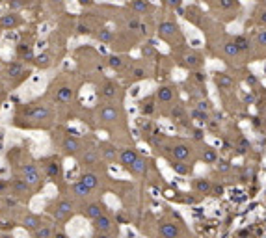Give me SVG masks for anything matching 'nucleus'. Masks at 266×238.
<instances>
[{"label":"nucleus","instance_id":"nucleus-1","mask_svg":"<svg viewBox=\"0 0 266 238\" xmlns=\"http://www.w3.org/2000/svg\"><path fill=\"white\" fill-rule=\"evenodd\" d=\"M52 119V108L43 103H28L19 108L13 125L22 129H32V127H43Z\"/></svg>","mask_w":266,"mask_h":238},{"label":"nucleus","instance_id":"nucleus-2","mask_svg":"<svg viewBox=\"0 0 266 238\" xmlns=\"http://www.w3.org/2000/svg\"><path fill=\"white\" fill-rule=\"evenodd\" d=\"M45 212L52 218V222L66 223L75 216V203H73L71 199H67V197H62V199L49 203L47 209H45Z\"/></svg>","mask_w":266,"mask_h":238},{"label":"nucleus","instance_id":"nucleus-3","mask_svg":"<svg viewBox=\"0 0 266 238\" xmlns=\"http://www.w3.org/2000/svg\"><path fill=\"white\" fill-rule=\"evenodd\" d=\"M10 183H11V194L15 195V197H19V199L22 201V205L30 203V199H32V195L36 190H34L21 175H15L13 178H10Z\"/></svg>","mask_w":266,"mask_h":238},{"label":"nucleus","instance_id":"nucleus-4","mask_svg":"<svg viewBox=\"0 0 266 238\" xmlns=\"http://www.w3.org/2000/svg\"><path fill=\"white\" fill-rule=\"evenodd\" d=\"M19 175H21L24 181H26L30 186H32L36 192H38L41 186H43V178H41V173H39L38 164L34 162H24L19 169Z\"/></svg>","mask_w":266,"mask_h":238},{"label":"nucleus","instance_id":"nucleus-5","mask_svg":"<svg viewBox=\"0 0 266 238\" xmlns=\"http://www.w3.org/2000/svg\"><path fill=\"white\" fill-rule=\"evenodd\" d=\"M6 75H8L13 86H19L24 78H28L30 69H26L22 62H10V64H6Z\"/></svg>","mask_w":266,"mask_h":238},{"label":"nucleus","instance_id":"nucleus-6","mask_svg":"<svg viewBox=\"0 0 266 238\" xmlns=\"http://www.w3.org/2000/svg\"><path fill=\"white\" fill-rule=\"evenodd\" d=\"M121 117V108L115 103H104L103 106H99L97 119L101 123H115Z\"/></svg>","mask_w":266,"mask_h":238},{"label":"nucleus","instance_id":"nucleus-7","mask_svg":"<svg viewBox=\"0 0 266 238\" xmlns=\"http://www.w3.org/2000/svg\"><path fill=\"white\" fill-rule=\"evenodd\" d=\"M43 169H45V175L49 181L56 183L60 181L62 175H64V169H62V160L58 157H50V158H45L43 160Z\"/></svg>","mask_w":266,"mask_h":238},{"label":"nucleus","instance_id":"nucleus-8","mask_svg":"<svg viewBox=\"0 0 266 238\" xmlns=\"http://www.w3.org/2000/svg\"><path fill=\"white\" fill-rule=\"evenodd\" d=\"M43 218L39 216V214H34V212H24L21 218H19V227L28 231V233H32L36 231L38 227L43 225Z\"/></svg>","mask_w":266,"mask_h":238},{"label":"nucleus","instance_id":"nucleus-9","mask_svg":"<svg viewBox=\"0 0 266 238\" xmlns=\"http://www.w3.org/2000/svg\"><path fill=\"white\" fill-rule=\"evenodd\" d=\"M106 205L101 203V201H92V203H84L82 205V216L87 218V220H97L99 216L106 214Z\"/></svg>","mask_w":266,"mask_h":238},{"label":"nucleus","instance_id":"nucleus-10","mask_svg":"<svg viewBox=\"0 0 266 238\" xmlns=\"http://www.w3.org/2000/svg\"><path fill=\"white\" fill-rule=\"evenodd\" d=\"M21 205H22V201L19 199V197H15L13 194L4 195V197H0V214L11 218V212L19 211V206Z\"/></svg>","mask_w":266,"mask_h":238},{"label":"nucleus","instance_id":"nucleus-11","mask_svg":"<svg viewBox=\"0 0 266 238\" xmlns=\"http://www.w3.org/2000/svg\"><path fill=\"white\" fill-rule=\"evenodd\" d=\"M62 149H64V155L67 157H76V155H80L84 151V147H82V141L76 138V136H71L67 134L62 141Z\"/></svg>","mask_w":266,"mask_h":238},{"label":"nucleus","instance_id":"nucleus-12","mask_svg":"<svg viewBox=\"0 0 266 238\" xmlns=\"http://www.w3.org/2000/svg\"><path fill=\"white\" fill-rule=\"evenodd\" d=\"M97 164H101V153H99V149L97 147H86L82 151L80 166H84V168H95Z\"/></svg>","mask_w":266,"mask_h":238},{"label":"nucleus","instance_id":"nucleus-13","mask_svg":"<svg viewBox=\"0 0 266 238\" xmlns=\"http://www.w3.org/2000/svg\"><path fill=\"white\" fill-rule=\"evenodd\" d=\"M114 227H115V223L108 212L103 214V216H99L97 220H93V229H95V233H112Z\"/></svg>","mask_w":266,"mask_h":238},{"label":"nucleus","instance_id":"nucleus-14","mask_svg":"<svg viewBox=\"0 0 266 238\" xmlns=\"http://www.w3.org/2000/svg\"><path fill=\"white\" fill-rule=\"evenodd\" d=\"M73 97H75V90L71 86H67V84H64V86H60L56 90L54 103L58 104V106H64V104H69L71 101H73Z\"/></svg>","mask_w":266,"mask_h":238},{"label":"nucleus","instance_id":"nucleus-15","mask_svg":"<svg viewBox=\"0 0 266 238\" xmlns=\"http://www.w3.org/2000/svg\"><path fill=\"white\" fill-rule=\"evenodd\" d=\"M69 194H71V197H73V199L84 201V199H87V197L93 194V190L90 188V186H86V184L82 183V181H76V183L71 186Z\"/></svg>","mask_w":266,"mask_h":238},{"label":"nucleus","instance_id":"nucleus-16","mask_svg":"<svg viewBox=\"0 0 266 238\" xmlns=\"http://www.w3.org/2000/svg\"><path fill=\"white\" fill-rule=\"evenodd\" d=\"M120 164L123 166L125 169H131L132 168V164L140 158V155L136 153V149H132V147H125V149H121L120 151Z\"/></svg>","mask_w":266,"mask_h":238},{"label":"nucleus","instance_id":"nucleus-17","mask_svg":"<svg viewBox=\"0 0 266 238\" xmlns=\"http://www.w3.org/2000/svg\"><path fill=\"white\" fill-rule=\"evenodd\" d=\"M117 93H120V86L112 80L104 82L103 86L99 87V97L106 99V101H114V99L117 97Z\"/></svg>","mask_w":266,"mask_h":238},{"label":"nucleus","instance_id":"nucleus-18","mask_svg":"<svg viewBox=\"0 0 266 238\" xmlns=\"http://www.w3.org/2000/svg\"><path fill=\"white\" fill-rule=\"evenodd\" d=\"M78 181H82V183L86 184V186H90V188L95 192V190L101 186V177H99V173H95L93 169H87V171H84V173L80 175V178Z\"/></svg>","mask_w":266,"mask_h":238},{"label":"nucleus","instance_id":"nucleus-19","mask_svg":"<svg viewBox=\"0 0 266 238\" xmlns=\"http://www.w3.org/2000/svg\"><path fill=\"white\" fill-rule=\"evenodd\" d=\"M179 32V26L175 24V22L171 21H162L160 24H158V36L164 39H169L171 36H175V34Z\"/></svg>","mask_w":266,"mask_h":238},{"label":"nucleus","instance_id":"nucleus-20","mask_svg":"<svg viewBox=\"0 0 266 238\" xmlns=\"http://www.w3.org/2000/svg\"><path fill=\"white\" fill-rule=\"evenodd\" d=\"M99 153H101V157H103L104 160H115V157H120L115 145H112L108 141H103V143L99 145Z\"/></svg>","mask_w":266,"mask_h":238},{"label":"nucleus","instance_id":"nucleus-21","mask_svg":"<svg viewBox=\"0 0 266 238\" xmlns=\"http://www.w3.org/2000/svg\"><path fill=\"white\" fill-rule=\"evenodd\" d=\"M54 231H56V227L52 225V223H43L41 227H38L36 231H32L30 236L32 238H52L54 236Z\"/></svg>","mask_w":266,"mask_h":238},{"label":"nucleus","instance_id":"nucleus-22","mask_svg":"<svg viewBox=\"0 0 266 238\" xmlns=\"http://www.w3.org/2000/svg\"><path fill=\"white\" fill-rule=\"evenodd\" d=\"M17 56H19V60H21V62H32V60H36L32 47H30V45H26V43H19V45H17Z\"/></svg>","mask_w":266,"mask_h":238},{"label":"nucleus","instance_id":"nucleus-23","mask_svg":"<svg viewBox=\"0 0 266 238\" xmlns=\"http://www.w3.org/2000/svg\"><path fill=\"white\" fill-rule=\"evenodd\" d=\"M21 24V19L15 15V13H10V15H2L0 17V26L2 28H8V30H11V28H17Z\"/></svg>","mask_w":266,"mask_h":238},{"label":"nucleus","instance_id":"nucleus-24","mask_svg":"<svg viewBox=\"0 0 266 238\" xmlns=\"http://www.w3.org/2000/svg\"><path fill=\"white\" fill-rule=\"evenodd\" d=\"M171 151H173L177 160H183V162H185L186 158H190V147L188 145H183V143H181V145L171 147Z\"/></svg>","mask_w":266,"mask_h":238},{"label":"nucleus","instance_id":"nucleus-25","mask_svg":"<svg viewBox=\"0 0 266 238\" xmlns=\"http://www.w3.org/2000/svg\"><path fill=\"white\" fill-rule=\"evenodd\" d=\"M177 234H179V231L173 223H162L160 225V236L162 238H177Z\"/></svg>","mask_w":266,"mask_h":238},{"label":"nucleus","instance_id":"nucleus-26","mask_svg":"<svg viewBox=\"0 0 266 238\" xmlns=\"http://www.w3.org/2000/svg\"><path fill=\"white\" fill-rule=\"evenodd\" d=\"M157 99L160 101V103H171V101H173V90L168 86L160 87V90L157 92Z\"/></svg>","mask_w":266,"mask_h":238},{"label":"nucleus","instance_id":"nucleus-27","mask_svg":"<svg viewBox=\"0 0 266 238\" xmlns=\"http://www.w3.org/2000/svg\"><path fill=\"white\" fill-rule=\"evenodd\" d=\"M129 171H131L132 175H143L147 171V160L140 157L134 164H132V168L129 169Z\"/></svg>","mask_w":266,"mask_h":238},{"label":"nucleus","instance_id":"nucleus-28","mask_svg":"<svg viewBox=\"0 0 266 238\" xmlns=\"http://www.w3.org/2000/svg\"><path fill=\"white\" fill-rule=\"evenodd\" d=\"M223 52L229 56V58H237L240 54V49L239 45L234 43V41H227V43L223 45Z\"/></svg>","mask_w":266,"mask_h":238},{"label":"nucleus","instance_id":"nucleus-29","mask_svg":"<svg viewBox=\"0 0 266 238\" xmlns=\"http://www.w3.org/2000/svg\"><path fill=\"white\" fill-rule=\"evenodd\" d=\"M131 8L136 11V13H145V11H149V2H145V0H132L131 2Z\"/></svg>","mask_w":266,"mask_h":238},{"label":"nucleus","instance_id":"nucleus-30","mask_svg":"<svg viewBox=\"0 0 266 238\" xmlns=\"http://www.w3.org/2000/svg\"><path fill=\"white\" fill-rule=\"evenodd\" d=\"M36 65H38L39 69H47L50 65V56L49 54H39V56H36Z\"/></svg>","mask_w":266,"mask_h":238},{"label":"nucleus","instance_id":"nucleus-31","mask_svg":"<svg viewBox=\"0 0 266 238\" xmlns=\"http://www.w3.org/2000/svg\"><path fill=\"white\" fill-rule=\"evenodd\" d=\"M171 168L175 169V173H181V175H186L188 171H190V168L186 166L183 160H177V162H171Z\"/></svg>","mask_w":266,"mask_h":238},{"label":"nucleus","instance_id":"nucleus-32","mask_svg":"<svg viewBox=\"0 0 266 238\" xmlns=\"http://www.w3.org/2000/svg\"><path fill=\"white\" fill-rule=\"evenodd\" d=\"M196 190L199 192V194H206V192H211V183L209 181H205V178H201V181H196Z\"/></svg>","mask_w":266,"mask_h":238},{"label":"nucleus","instance_id":"nucleus-33","mask_svg":"<svg viewBox=\"0 0 266 238\" xmlns=\"http://www.w3.org/2000/svg\"><path fill=\"white\" fill-rule=\"evenodd\" d=\"M11 194V183L8 178H0V197Z\"/></svg>","mask_w":266,"mask_h":238},{"label":"nucleus","instance_id":"nucleus-34","mask_svg":"<svg viewBox=\"0 0 266 238\" xmlns=\"http://www.w3.org/2000/svg\"><path fill=\"white\" fill-rule=\"evenodd\" d=\"M108 65L112 67V69H121L123 67V58L121 56H108Z\"/></svg>","mask_w":266,"mask_h":238},{"label":"nucleus","instance_id":"nucleus-35","mask_svg":"<svg viewBox=\"0 0 266 238\" xmlns=\"http://www.w3.org/2000/svg\"><path fill=\"white\" fill-rule=\"evenodd\" d=\"M234 43L239 45L240 52H242V50H248V49H250V41H248V38H244V36H240V38L234 39Z\"/></svg>","mask_w":266,"mask_h":238},{"label":"nucleus","instance_id":"nucleus-36","mask_svg":"<svg viewBox=\"0 0 266 238\" xmlns=\"http://www.w3.org/2000/svg\"><path fill=\"white\" fill-rule=\"evenodd\" d=\"M97 38L101 39V41H112V38H114V34H112V30H108V28H104V30H101V32L97 34Z\"/></svg>","mask_w":266,"mask_h":238},{"label":"nucleus","instance_id":"nucleus-37","mask_svg":"<svg viewBox=\"0 0 266 238\" xmlns=\"http://www.w3.org/2000/svg\"><path fill=\"white\" fill-rule=\"evenodd\" d=\"M28 2L26 0H10V2H8V6H10V10H21V8H24V6H26Z\"/></svg>","mask_w":266,"mask_h":238},{"label":"nucleus","instance_id":"nucleus-38","mask_svg":"<svg viewBox=\"0 0 266 238\" xmlns=\"http://www.w3.org/2000/svg\"><path fill=\"white\" fill-rule=\"evenodd\" d=\"M185 60H186V65H190V67H196V65H199V62H201L197 54H186Z\"/></svg>","mask_w":266,"mask_h":238},{"label":"nucleus","instance_id":"nucleus-39","mask_svg":"<svg viewBox=\"0 0 266 238\" xmlns=\"http://www.w3.org/2000/svg\"><path fill=\"white\" fill-rule=\"evenodd\" d=\"M140 19H138V17H132V19H129V21H127V28H129V30H140Z\"/></svg>","mask_w":266,"mask_h":238},{"label":"nucleus","instance_id":"nucleus-40","mask_svg":"<svg viewBox=\"0 0 266 238\" xmlns=\"http://www.w3.org/2000/svg\"><path fill=\"white\" fill-rule=\"evenodd\" d=\"M141 54L145 56V58H153L155 56V47H153L151 43H147L143 49H141Z\"/></svg>","mask_w":266,"mask_h":238},{"label":"nucleus","instance_id":"nucleus-41","mask_svg":"<svg viewBox=\"0 0 266 238\" xmlns=\"http://www.w3.org/2000/svg\"><path fill=\"white\" fill-rule=\"evenodd\" d=\"M216 82H218V86H231V84H233V80H231L229 76H225V75L216 76Z\"/></svg>","mask_w":266,"mask_h":238},{"label":"nucleus","instance_id":"nucleus-42","mask_svg":"<svg viewBox=\"0 0 266 238\" xmlns=\"http://www.w3.org/2000/svg\"><path fill=\"white\" fill-rule=\"evenodd\" d=\"M255 43L261 45V47H266V30H261V32L255 36Z\"/></svg>","mask_w":266,"mask_h":238},{"label":"nucleus","instance_id":"nucleus-43","mask_svg":"<svg viewBox=\"0 0 266 238\" xmlns=\"http://www.w3.org/2000/svg\"><path fill=\"white\" fill-rule=\"evenodd\" d=\"M220 2V8L222 10H231L234 4H237V0H218Z\"/></svg>","mask_w":266,"mask_h":238},{"label":"nucleus","instance_id":"nucleus-44","mask_svg":"<svg viewBox=\"0 0 266 238\" xmlns=\"http://www.w3.org/2000/svg\"><path fill=\"white\" fill-rule=\"evenodd\" d=\"M203 158H205L206 162H216V153L212 151V149H206L205 151V155H203Z\"/></svg>","mask_w":266,"mask_h":238},{"label":"nucleus","instance_id":"nucleus-45","mask_svg":"<svg viewBox=\"0 0 266 238\" xmlns=\"http://www.w3.org/2000/svg\"><path fill=\"white\" fill-rule=\"evenodd\" d=\"M132 75H134V80H141V78H145V69L138 67V69L132 71Z\"/></svg>","mask_w":266,"mask_h":238},{"label":"nucleus","instance_id":"nucleus-46","mask_svg":"<svg viewBox=\"0 0 266 238\" xmlns=\"http://www.w3.org/2000/svg\"><path fill=\"white\" fill-rule=\"evenodd\" d=\"M257 21H259V24H266V8L259 13V17H257Z\"/></svg>","mask_w":266,"mask_h":238},{"label":"nucleus","instance_id":"nucleus-47","mask_svg":"<svg viewBox=\"0 0 266 238\" xmlns=\"http://www.w3.org/2000/svg\"><path fill=\"white\" fill-rule=\"evenodd\" d=\"M196 110H199V112H206V110H209V103L201 101V103H197V108Z\"/></svg>","mask_w":266,"mask_h":238},{"label":"nucleus","instance_id":"nucleus-48","mask_svg":"<svg viewBox=\"0 0 266 238\" xmlns=\"http://www.w3.org/2000/svg\"><path fill=\"white\" fill-rule=\"evenodd\" d=\"M78 34H90V26L87 24H78Z\"/></svg>","mask_w":266,"mask_h":238},{"label":"nucleus","instance_id":"nucleus-49","mask_svg":"<svg viewBox=\"0 0 266 238\" xmlns=\"http://www.w3.org/2000/svg\"><path fill=\"white\" fill-rule=\"evenodd\" d=\"M52 238H69V236H67V234L64 233V231H58V229H56V231H54V236H52Z\"/></svg>","mask_w":266,"mask_h":238},{"label":"nucleus","instance_id":"nucleus-50","mask_svg":"<svg viewBox=\"0 0 266 238\" xmlns=\"http://www.w3.org/2000/svg\"><path fill=\"white\" fill-rule=\"evenodd\" d=\"M93 238H114L110 233H95V236Z\"/></svg>","mask_w":266,"mask_h":238},{"label":"nucleus","instance_id":"nucleus-51","mask_svg":"<svg viewBox=\"0 0 266 238\" xmlns=\"http://www.w3.org/2000/svg\"><path fill=\"white\" fill-rule=\"evenodd\" d=\"M181 4V0H168V6L169 8H177Z\"/></svg>","mask_w":266,"mask_h":238},{"label":"nucleus","instance_id":"nucleus-52","mask_svg":"<svg viewBox=\"0 0 266 238\" xmlns=\"http://www.w3.org/2000/svg\"><path fill=\"white\" fill-rule=\"evenodd\" d=\"M222 192H223L222 186H216V188H214V195H222Z\"/></svg>","mask_w":266,"mask_h":238},{"label":"nucleus","instance_id":"nucleus-53","mask_svg":"<svg viewBox=\"0 0 266 238\" xmlns=\"http://www.w3.org/2000/svg\"><path fill=\"white\" fill-rule=\"evenodd\" d=\"M0 238H15L11 233H0Z\"/></svg>","mask_w":266,"mask_h":238},{"label":"nucleus","instance_id":"nucleus-54","mask_svg":"<svg viewBox=\"0 0 266 238\" xmlns=\"http://www.w3.org/2000/svg\"><path fill=\"white\" fill-rule=\"evenodd\" d=\"M80 4H84V6H90V4H93V0H78Z\"/></svg>","mask_w":266,"mask_h":238},{"label":"nucleus","instance_id":"nucleus-55","mask_svg":"<svg viewBox=\"0 0 266 238\" xmlns=\"http://www.w3.org/2000/svg\"><path fill=\"white\" fill-rule=\"evenodd\" d=\"M262 6H264V8H266V0H262Z\"/></svg>","mask_w":266,"mask_h":238},{"label":"nucleus","instance_id":"nucleus-56","mask_svg":"<svg viewBox=\"0 0 266 238\" xmlns=\"http://www.w3.org/2000/svg\"><path fill=\"white\" fill-rule=\"evenodd\" d=\"M0 2H2V0H0Z\"/></svg>","mask_w":266,"mask_h":238}]
</instances>
